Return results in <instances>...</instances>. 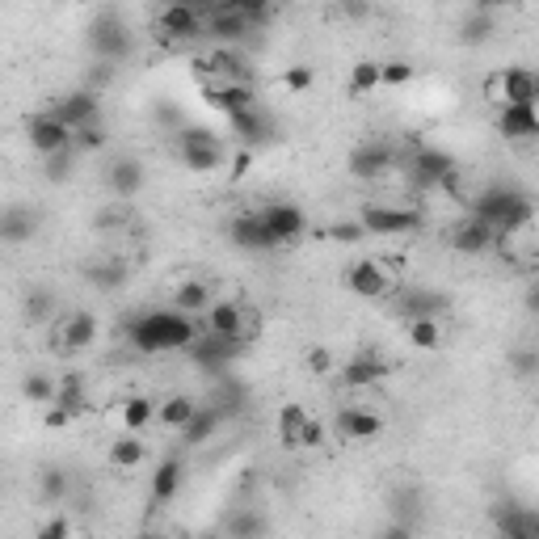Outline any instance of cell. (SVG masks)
I'll use <instances>...</instances> for the list:
<instances>
[{"instance_id":"5b68a950","label":"cell","mask_w":539,"mask_h":539,"mask_svg":"<svg viewBox=\"0 0 539 539\" xmlns=\"http://www.w3.org/2000/svg\"><path fill=\"white\" fill-rule=\"evenodd\" d=\"M358 224L367 228V236H413L426 224L422 207H388V203H363Z\"/></svg>"},{"instance_id":"680465c9","label":"cell","mask_w":539,"mask_h":539,"mask_svg":"<svg viewBox=\"0 0 539 539\" xmlns=\"http://www.w3.org/2000/svg\"><path fill=\"white\" fill-rule=\"evenodd\" d=\"M249 161H253L249 152H241V156H236V161H232V177H245V173H249Z\"/></svg>"},{"instance_id":"d6986e66","label":"cell","mask_w":539,"mask_h":539,"mask_svg":"<svg viewBox=\"0 0 539 539\" xmlns=\"http://www.w3.org/2000/svg\"><path fill=\"white\" fill-rule=\"evenodd\" d=\"M190 358L203 371H224L236 354H241V342H228V337H215V333H198V342L186 350Z\"/></svg>"},{"instance_id":"7402d4cb","label":"cell","mask_w":539,"mask_h":539,"mask_svg":"<svg viewBox=\"0 0 539 539\" xmlns=\"http://www.w3.org/2000/svg\"><path fill=\"white\" fill-rule=\"evenodd\" d=\"M228 131L236 135V144H241L245 152L257 148V144H270L274 139V123H270V114L257 106V110H245V114H236L228 118Z\"/></svg>"},{"instance_id":"ba28073f","label":"cell","mask_w":539,"mask_h":539,"mask_svg":"<svg viewBox=\"0 0 539 539\" xmlns=\"http://www.w3.org/2000/svg\"><path fill=\"white\" fill-rule=\"evenodd\" d=\"M26 139H30V148L43 156V161H51V156H59V152H72L76 148V135H72V127H64L59 118L51 114V110H43V114H34V118H26Z\"/></svg>"},{"instance_id":"9a60e30c","label":"cell","mask_w":539,"mask_h":539,"mask_svg":"<svg viewBox=\"0 0 539 539\" xmlns=\"http://www.w3.org/2000/svg\"><path fill=\"white\" fill-rule=\"evenodd\" d=\"M228 236H232V245H236V249H249V253H270V249H278V241L270 236L262 211L236 215L232 224H228Z\"/></svg>"},{"instance_id":"2e32d148","label":"cell","mask_w":539,"mask_h":539,"mask_svg":"<svg viewBox=\"0 0 539 539\" xmlns=\"http://www.w3.org/2000/svg\"><path fill=\"white\" fill-rule=\"evenodd\" d=\"M262 219H266V228H270V236L278 245H291V241H299L304 236V228H308V219H304V211H299L295 203H266L262 207Z\"/></svg>"},{"instance_id":"8d00e7d4","label":"cell","mask_w":539,"mask_h":539,"mask_svg":"<svg viewBox=\"0 0 539 539\" xmlns=\"http://www.w3.org/2000/svg\"><path fill=\"white\" fill-rule=\"evenodd\" d=\"M447 299L434 295V291H401V312L405 321H422V316H438Z\"/></svg>"},{"instance_id":"f907efd6","label":"cell","mask_w":539,"mask_h":539,"mask_svg":"<svg viewBox=\"0 0 539 539\" xmlns=\"http://www.w3.org/2000/svg\"><path fill=\"white\" fill-rule=\"evenodd\" d=\"M34 539H72V523H68L64 514H51L47 523L34 531Z\"/></svg>"},{"instance_id":"e0dca14e","label":"cell","mask_w":539,"mask_h":539,"mask_svg":"<svg viewBox=\"0 0 539 539\" xmlns=\"http://www.w3.org/2000/svg\"><path fill=\"white\" fill-rule=\"evenodd\" d=\"M97 333H102L97 316L89 308H76V312H68L64 321H59V350H68V354L89 350L97 342Z\"/></svg>"},{"instance_id":"836d02e7","label":"cell","mask_w":539,"mask_h":539,"mask_svg":"<svg viewBox=\"0 0 539 539\" xmlns=\"http://www.w3.org/2000/svg\"><path fill=\"white\" fill-rule=\"evenodd\" d=\"M156 401H148V396H127L123 409H118V422H123V434H144L152 422H156Z\"/></svg>"},{"instance_id":"d6a6232c","label":"cell","mask_w":539,"mask_h":539,"mask_svg":"<svg viewBox=\"0 0 539 539\" xmlns=\"http://www.w3.org/2000/svg\"><path fill=\"white\" fill-rule=\"evenodd\" d=\"M497 135L506 139H539V123H535V110L531 106H510L497 114Z\"/></svg>"},{"instance_id":"ffe728a7","label":"cell","mask_w":539,"mask_h":539,"mask_svg":"<svg viewBox=\"0 0 539 539\" xmlns=\"http://www.w3.org/2000/svg\"><path fill=\"white\" fill-rule=\"evenodd\" d=\"M388 371H392V367H388L379 354H354L350 363H346L342 371H337V379H342V384H346L350 392H358V388H375V384H384Z\"/></svg>"},{"instance_id":"74e56055","label":"cell","mask_w":539,"mask_h":539,"mask_svg":"<svg viewBox=\"0 0 539 539\" xmlns=\"http://www.w3.org/2000/svg\"><path fill=\"white\" fill-rule=\"evenodd\" d=\"M270 523H266V514L262 510H236L228 518V535L232 539H266Z\"/></svg>"},{"instance_id":"83f0119b","label":"cell","mask_w":539,"mask_h":539,"mask_svg":"<svg viewBox=\"0 0 539 539\" xmlns=\"http://www.w3.org/2000/svg\"><path fill=\"white\" fill-rule=\"evenodd\" d=\"M144 459H148V447H144V438L139 434H123V438H114V443L106 447V464L114 472H135Z\"/></svg>"},{"instance_id":"d590c367","label":"cell","mask_w":539,"mask_h":539,"mask_svg":"<svg viewBox=\"0 0 539 539\" xmlns=\"http://www.w3.org/2000/svg\"><path fill=\"white\" fill-rule=\"evenodd\" d=\"M55 409H64L72 422L89 409V396H85V384H81V375H64L59 379V396H55Z\"/></svg>"},{"instance_id":"d4e9b609","label":"cell","mask_w":539,"mask_h":539,"mask_svg":"<svg viewBox=\"0 0 539 539\" xmlns=\"http://www.w3.org/2000/svg\"><path fill=\"white\" fill-rule=\"evenodd\" d=\"M182 481H186V464L182 459H161L156 464V472H152V489H148V497H152V506H169L177 493H182Z\"/></svg>"},{"instance_id":"6da1fadb","label":"cell","mask_w":539,"mask_h":539,"mask_svg":"<svg viewBox=\"0 0 539 539\" xmlns=\"http://www.w3.org/2000/svg\"><path fill=\"white\" fill-rule=\"evenodd\" d=\"M198 329L194 316H182L173 308H156V312H144L135 316L127 325V342L139 350V354H173V350H190L198 342Z\"/></svg>"},{"instance_id":"8992f818","label":"cell","mask_w":539,"mask_h":539,"mask_svg":"<svg viewBox=\"0 0 539 539\" xmlns=\"http://www.w3.org/2000/svg\"><path fill=\"white\" fill-rule=\"evenodd\" d=\"M156 34H161V43H169V47L207 38L203 5H165L161 13H156Z\"/></svg>"},{"instance_id":"7a4b0ae2","label":"cell","mask_w":539,"mask_h":539,"mask_svg":"<svg viewBox=\"0 0 539 539\" xmlns=\"http://www.w3.org/2000/svg\"><path fill=\"white\" fill-rule=\"evenodd\" d=\"M468 215L481 219V224H489L493 236H497V245H506L510 236H518V232H523L531 219H535V203H531L523 190L493 186V190H485V194L472 198V211H468Z\"/></svg>"},{"instance_id":"681fc988","label":"cell","mask_w":539,"mask_h":539,"mask_svg":"<svg viewBox=\"0 0 539 539\" xmlns=\"http://www.w3.org/2000/svg\"><path fill=\"white\" fill-rule=\"evenodd\" d=\"M510 371L518 379H527L539 371V350H510Z\"/></svg>"},{"instance_id":"f35d334b","label":"cell","mask_w":539,"mask_h":539,"mask_svg":"<svg viewBox=\"0 0 539 539\" xmlns=\"http://www.w3.org/2000/svg\"><path fill=\"white\" fill-rule=\"evenodd\" d=\"M379 85H384V64H375V59H358V64L350 68V93L354 97H367Z\"/></svg>"},{"instance_id":"ac0fdd59","label":"cell","mask_w":539,"mask_h":539,"mask_svg":"<svg viewBox=\"0 0 539 539\" xmlns=\"http://www.w3.org/2000/svg\"><path fill=\"white\" fill-rule=\"evenodd\" d=\"M203 102L224 118H236L245 110H257V93L253 85H203Z\"/></svg>"},{"instance_id":"6125c7cd","label":"cell","mask_w":539,"mask_h":539,"mask_svg":"<svg viewBox=\"0 0 539 539\" xmlns=\"http://www.w3.org/2000/svg\"><path fill=\"white\" fill-rule=\"evenodd\" d=\"M535 102H539V72H535Z\"/></svg>"},{"instance_id":"603a6c76","label":"cell","mask_w":539,"mask_h":539,"mask_svg":"<svg viewBox=\"0 0 539 539\" xmlns=\"http://www.w3.org/2000/svg\"><path fill=\"white\" fill-rule=\"evenodd\" d=\"M493 245H497L493 228H489V224H481V219H472V215H464V219H459V224L451 228V249H455V253L481 257V253H489Z\"/></svg>"},{"instance_id":"7c38bea8","label":"cell","mask_w":539,"mask_h":539,"mask_svg":"<svg viewBox=\"0 0 539 539\" xmlns=\"http://www.w3.org/2000/svg\"><path fill=\"white\" fill-rule=\"evenodd\" d=\"M409 182L417 190H438V186H447L451 177H455V161L447 152H438V148H422V152H413L409 156Z\"/></svg>"},{"instance_id":"ee69618b","label":"cell","mask_w":539,"mask_h":539,"mask_svg":"<svg viewBox=\"0 0 539 539\" xmlns=\"http://www.w3.org/2000/svg\"><path fill=\"white\" fill-rule=\"evenodd\" d=\"M47 316H55V295H51L47 287H34V291L26 295V321L43 325Z\"/></svg>"},{"instance_id":"9f6ffc18","label":"cell","mask_w":539,"mask_h":539,"mask_svg":"<svg viewBox=\"0 0 539 539\" xmlns=\"http://www.w3.org/2000/svg\"><path fill=\"white\" fill-rule=\"evenodd\" d=\"M379 539H413V523H401V518H392Z\"/></svg>"},{"instance_id":"52a82bcc","label":"cell","mask_w":539,"mask_h":539,"mask_svg":"<svg viewBox=\"0 0 539 539\" xmlns=\"http://www.w3.org/2000/svg\"><path fill=\"white\" fill-rule=\"evenodd\" d=\"M203 22H207V38L219 47L241 43L245 34H253V22L245 17L241 0H219V5H203Z\"/></svg>"},{"instance_id":"1f68e13d","label":"cell","mask_w":539,"mask_h":539,"mask_svg":"<svg viewBox=\"0 0 539 539\" xmlns=\"http://www.w3.org/2000/svg\"><path fill=\"white\" fill-rule=\"evenodd\" d=\"M38 232V215L30 207H5V215H0V236H5L9 245H26L30 236Z\"/></svg>"},{"instance_id":"8fae6325","label":"cell","mask_w":539,"mask_h":539,"mask_svg":"<svg viewBox=\"0 0 539 539\" xmlns=\"http://www.w3.org/2000/svg\"><path fill=\"white\" fill-rule=\"evenodd\" d=\"M203 333H215V337H228V342H245L253 333V321L245 304H236V299H215L203 316Z\"/></svg>"},{"instance_id":"bcb514c9","label":"cell","mask_w":539,"mask_h":539,"mask_svg":"<svg viewBox=\"0 0 539 539\" xmlns=\"http://www.w3.org/2000/svg\"><path fill=\"white\" fill-rule=\"evenodd\" d=\"M413 81V64H409V59H388V64H384V85L388 89H405Z\"/></svg>"},{"instance_id":"7bdbcfd3","label":"cell","mask_w":539,"mask_h":539,"mask_svg":"<svg viewBox=\"0 0 539 539\" xmlns=\"http://www.w3.org/2000/svg\"><path fill=\"white\" fill-rule=\"evenodd\" d=\"M89 283L102 287V291H118V287L127 283V270H123V262H97L89 270Z\"/></svg>"},{"instance_id":"be15d7a7","label":"cell","mask_w":539,"mask_h":539,"mask_svg":"<svg viewBox=\"0 0 539 539\" xmlns=\"http://www.w3.org/2000/svg\"><path fill=\"white\" fill-rule=\"evenodd\" d=\"M535 531H539V510H535Z\"/></svg>"},{"instance_id":"94428289","label":"cell","mask_w":539,"mask_h":539,"mask_svg":"<svg viewBox=\"0 0 539 539\" xmlns=\"http://www.w3.org/2000/svg\"><path fill=\"white\" fill-rule=\"evenodd\" d=\"M531 262L539 266V236H535V245H531Z\"/></svg>"},{"instance_id":"9c48e42d","label":"cell","mask_w":539,"mask_h":539,"mask_svg":"<svg viewBox=\"0 0 539 539\" xmlns=\"http://www.w3.org/2000/svg\"><path fill=\"white\" fill-rule=\"evenodd\" d=\"M47 110H51L64 127H72V135L85 131V127H93V123H102V97H97L93 89H72V93H64V97H55Z\"/></svg>"},{"instance_id":"11a10c76","label":"cell","mask_w":539,"mask_h":539,"mask_svg":"<svg viewBox=\"0 0 539 539\" xmlns=\"http://www.w3.org/2000/svg\"><path fill=\"white\" fill-rule=\"evenodd\" d=\"M316 447H325V426L312 417L308 430H304V451H316Z\"/></svg>"},{"instance_id":"816d5d0a","label":"cell","mask_w":539,"mask_h":539,"mask_svg":"<svg viewBox=\"0 0 539 539\" xmlns=\"http://www.w3.org/2000/svg\"><path fill=\"white\" fill-rule=\"evenodd\" d=\"M106 144V127L102 123H93V127H85V131H76V152H97Z\"/></svg>"},{"instance_id":"f1b7e54d","label":"cell","mask_w":539,"mask_h":539,"mask_svg":"<svg viewBox=\"0 0 539 539\" xmlns=\"http://www.w3.org/2000/svg\"><path fill=\"white\" fill-rule=\"evenodd\" d=\"M312 417L304 413V405L287 401L283 409H278V443H283L287 451H304V430H308Z\"/></svg>"},{"instance_id":"db71d44e","label":"cell","mask_w":539,"mask_h":539,"mask_svg":"<svg viewBox=\"0 0 539 539\" xmlns=\"http://www.w3.org/2000/svg\"><path fill=\"white\" fill-rule=\"evenodd\" d=\"M110 81H114V64H93V76H89V85H85V89L97 93V89H106Z\"/></svg>"},{"instance_id":"4316f807","label":"cell","mask_w":539,"mask_h":539,"mask_svg":"<svg viewBox=\"0 0 539 539\" xmlns=\"http://www.w3.org/2000/svg\"><path fill=\"white\" fill-rule=\"evenodd\" d=\"M173 312H182V316H207V308L215 304V295H211V287L203 283V278H186L182 287L173 291Z\"/></svg>"},{"instance_id":"91938a15","label":"cell","mask_w":539,"mask_h":539,"mask_svg":"<svg viewBox=\"0 0 539 539\" xmlns=\"http://www.w3.org/2000/svg\"><path fill=\"white\" fill-rule=\"evenodd\" d=\"M527 308L539 316V283H531V291H527Z\"/></svg>"},{"instance_id":"f546056e","label":"cell","mask_w":539,"mask_h":539,"mask_svg":"<svg viewBox=\"0 0 539 539\" xmlns=\"http://www.w3.org/2000/svg\"><path fill=\"white\" fill-rule=\"evenodd\" d=\"M203 409L194 401V396H186V392H177V396H169V401H161V409H156V422H161V430H173V434H182L190 422H194V413Z\"/></svg>"},{"instance_id":"484cf974","label":"cell","mask_w":539,"mask_h":539,"mask_svg":"<svg viewBox=\"0 0 539 539\" xmlns=\"http://www.w3.org/2000/svg\"><path fill=\"white\" fill-rule=\"evenodd\" d=\"M144 182H148V173L139 161H131V156H123V161H114L106 169V186H110L114 198H135L139 190H144Z\"/></svg>"},{"instance_id":"f5cc1de1","label":"cell","mask_w":539,"mask_h":539,"mask_svg":"<svg viewBox=\"0 0 539 539\" xmlns=\"http://www.w3.org/2000/svg\"><path fill=\"white\" fill-rule=\"evenodd\" d=\"M308 367H312V375H329V371H333V354L321 350V346L308 350Z\"/></svg>"},{"instance_id":"e575fe53","label":"cell","mask_w":539,"mask_h":539,"mask_svg":"<svg viewBox=\"0 0 539 539\" xmlns=\"http://www.w3.org/2000/svg\"><path fill=\"white\" fill-rule=\"evenodd\" d=\"M405 342L422 354H434L443 346V325H438V316H422V321H405Z\"/></svg>"},{"instance_id":"6f0895ef","label":"cell","mask_w":539,"mask_h":539,"mask_svg":"<svg viewBox=\"0 0 539 539\" xmlns=\"http://www.w3.org/2000/svg\"><path fill=\"white\" fill-rule=\"evenodd\" d=\"M64 426H72V417H68L64 409L51 405V409H47V430H64Z\"/></svg>"},{"instance_id":"30bf717a","label":"cell","mask_w":539,"mask_h":539,"mask_svg":"<svg viewBox=\"0 0 539 539\" xmlns=\"http://www.w3.org/2000/svg\"><path fill=\"white\" fill-rule=\"evenodd\" d=\"M89 51L97 55V64H118V59H127L131 51V34L127 26L118 22V13H102L89 30Z\"/></svg>"},{"instance_id":"44dd1931","label":"cell","mask_w":539,"mask_h":539,"mask_svg":"<svg viewBox=\"0 0 539 539\" xmlns=\"http://www.w3.org/2000/svg\"><path fill=\"white\" fill-rule=\"evenodd\" d=\"M493 527L502 539H539L535 531V510L518 506V502H497L493 506Z\"/></svg>"},{"instance_id":"4fadbf2b","label":"cell","mask_w":539,"mask_h":539,"mask_svg":"<svg viewBox=\"0 0 539 539\" xmlns=\"http://www.w3.org/2000/svg\"><path fill=\"white\" fill-rule=\"evenodd\" d=\"M342 283L358 299H384L392 291V270H384V262H371V257H363V262H350L346 266Z\"/></svg>"},{"instance_id":"3957f363","label":"cell","mask_w":539,"mask_h":539,"mask_svg":"<svg viewBox=\"0 0 539 539\" xmlns=\"http://www.w3.org/2000/svg\"><path fill=\"white\" fill-rule=\"evenodd\" d=\"M177 161L190 173H215L228 161V144L207 127H182L177 131Z\"/></svg>"},{"instance_id":"ab89813d","label":"cell","mask_w":539,"mask_h":539,"mask_svg":"<svg viewBox=\"0 0 539 539\" xmlns=\"http://www.w3.org/2000/svg\"><path fill=\"white\" fill-rule=\"evenodd\" d=\"M219 422H224V413H219V409H211V405H203V409L194 413V422L182 430V443H190V447L207 443V438L215 434V426H219Z\"/></svg>"},{"instance_id":"7dc6e473","label":"cell","mask_w":539,"mask_h":539,"mask_svg":"<svg viewBox=\"0 0 539 539\" xmlns=\"http://www.w3.org/2000/svg\"><path fill=\"white\" fill-rule=\"evenodd\" d=\"M329 236H333L337 245H358V241L367 236V228L358 224V219H342V224H333V228H329Z\"/></svg>"},{"instance_id":"f6af8a7d","label":"cell","mask_w":539,"mask_h":539,"mask_svg":"<svg viewBox=\"0 0 539 539\" xmlns=\"http://www.w3.org/2000/svg\"><path fill=\"white\" fill-rule=\"evenodd\" d=\"M312 81H316V72H312L308 64H295V68H287L283 76H278V85L291 89V93H308V89H312Z\"/></svg>"},{"instance_id":"4dcf8cb0","label":"cell","mask_w":539,"mask_h":539,"mask_svg":"<svg viewBox=\"0 0 539 539\" xmlns=\"http://www.w3.org/2000/svg\"><path fill=\"white\" fill-rule=\"evenodd\" d=\"M493 30H497L493 5H472V13L459 22V43H464V47H481V43H489V38H493Z\"/></svg>"},{"instance_id":"5bb4252c","label":"cell","mask_w":539,"mask_h":539,"mask_svg":"<svg viewBox=\"0 0 539 539\" xmlns=\"http://www.w3.org/2000/svg\"><path fill=\"white\" fill-rule=\"evenodd\" d=\"M346 169H350V177H358V182H379V177H388L396 169V152L388 144H358L350 152Z\"/></svg>"},{"instance_id":"60d3db41","label":"cell","mask_w":539,"mask_h":539,"mask_svg":"<svg viewBox=\"0 0 539 539\" xmlns=\"http://www.w3.org/2000/svg\"><path fill=\"white\" fill-rule=\"evenodd\" d=\"M68 497V472L59 468H43L38 472V502L43 506H59Z\"/></svg>"},{"instance_id":"277c9868","label":"cell","mask_w":539,"mask_h":539,"mask_svg":"<svg viewBox=\"0 0 539 539\" xmlns=\"http://www.w3.org/2000/svg\"><path fill=\"white\" fill-rule=\"evenodd\" d=\"M485 102L502 114L510 106H535V72L531 68H502L485 81Z\"/></svg>"},{"instance_id":"c3c4849f","label":"cell","mask_w":539,"mask_h":539,"mask_svg":"<svg viewBox=\"0 0 539 539\" xmlns=\"http://www.w3.org/2000/svg\"><path fill=\"white\" fill-rule=\"evenodd\" d=\"M72 165H76V148L51 156V161H47V182H68V177H72Z\"/></svg>"},{"instance_id":"cb8c5ba5","label":"cell","mask_w":539,"mask_h":539,"mask_svg":"<svg viewBox=\"0 0 539 539\" xmlns=\"http://www.w3.org/2000/svg\"><path fill=\"white\" fill-rule=\"evenodd\" d=\"M337 434L350 438V443H371V438L384 434V422L371 413V409H358V405H346L337 413Z\"/></svg>"},{"instance_id":"b9f144b4","label":"cell","mask_w":539,"mask_h":539,"mask_svg":"<svg viewBox=\"0 0 539 539\" xmlns=\"http://www.w3.org/2000/svg\"><path fill=\"white\" fill-rule=\"evenodd\" d=\"M22 396L30 405H38V409H51L55 405V396H59V384L55 379H47V375H26V384H22Z\"/></svg>"}]
</instances>
